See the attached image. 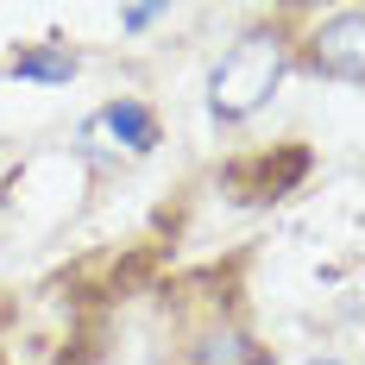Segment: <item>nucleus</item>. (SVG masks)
<instances>
[{
    "mask_svg": "<svg viewBox=\"0 0 365 365\" xmlns=\"http://www.w3.org/2000/svg\"><path fill=\"white\" fill-rule=\"evenodd\" d=\"M277 76H284V44H277L271 32L240 38V44L220 57L215 82H208V108H215L220 120H240V113H252V108L271 101Z\"/></svg>",
    "mask_w": 365,
    "mask_h": 365,
    "instance_id": "obj_1",
    "label": "nucleus"
},
{
    "mask_svg": "<svg viewBox=\"0 0 365 365\" xmlns=\"http://www.w3.org/2000/svg\"><path fill=\"white\" fill-rule=\"evenodd\" d=\"M309 63H315L322 76H340V82H359V76H365V13H359V6L334 13L328 26L315 32Z\"/></svg>",
    "mask_w": 365,
    "mask_h": 365,
    "instance_id": "obj_2",
    "label": "nucleus"
},
{
    "mask_svg": "<svg viewBox=\"0 0 365 365\" xmlns=\"http://www.w3.org/2000/svg\"><path fill=\"white\" fill-rule=\"evenodd\" d=\"M95 133H113L126 151H151L158 145V120H151V108H139V101H113V108H101Z\"/></svg>",
    "mask_w": 365,
    "mask_h": 365,
    "instance_id": "obj_3",
    "label": "nucleus"
},
{
    "mask_svg": "<svg viewBox=\"0 0 365 365\" xmlns=\"http://www.w3.org/2000/svg\"><path fill=\"white\" fill-rule=\"evenodd\" d=\"M13 76H19V82H70L76 57L70 51H19V57H13Z\"/></svg>",
    "mask_w": 365,
    "mask_h": 365,
    "instance_id": "obj_4",
    "label": "nucleus"
},
{
    "mask_svg": "<svg viewBox=\"0 0 365 365\" xmlns=\"http://www.w3.org/2000/svg\"><path fill=\"white\" fill-rule=\"evenodd\" d=\"M195 365H264V353H258L246 334H215V340H202Z\"/></svg>",
    "mask_w": 365,
    "mask_h": 365,
    "instance_id": "obj_5",
    "label": "nucleus"
},
{
    "mask_svg": "<svg viewBox=\"0 0 365 365\" xmlns=\"http://www.w3.org/2000/svg\"><path fill=\"white\" fill-rule=\"evenodd\" d=\"M158 19H164V6H126V13H120L126 32H145V26H158Z\"/></svg>",
    "mask_w": 365,
    "mask_h": 365,
    "instance_id": "obj_6",
    "label": "nucleus"
},
{
    "mask_svg": "<svg viewBox=\"0 0 365 365\" xmlns=\"http://www.w3.org/2000/svg\"><path fill=\"white\" fill-rule=\"evenodd\" d=\"M309 365H340V359H309Z\"/></svg>",
    "mask_w": 365,
    "mask_h": 365,
    "instance_id": "obj_7",
    "label": "nucleus"
}]
</instances>
